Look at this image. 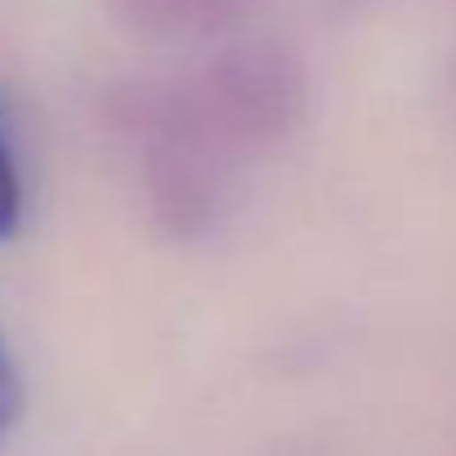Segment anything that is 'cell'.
Returning <instances> with one entry per match:
<instances>
[{"label": "cell", "mask_w": 456, "mask_h": 456, "mask_svg": "<svg viewBox=\"0 0 456 456\" xmlns=\"http://www.w3.org/2000/svg\"><path fill=\"white\" fill-rule=\"evenodd\" d=\"M28 215V183H23V161H19V143L10 130V117L0 108V242L19 238Z\"/></svg>", "instance_id": "2"}, {"label": "cell", "mask_w": 456, "mask_h": 456, "mask_svg": "<svg viewBox=\"0 0 456 456\" xmlns=\"http://www.w3.org/2000/svg\"><path fill=\"white\" fill-rule=\"evenodd\" d=\"M14 420H19V371H14L5 345H0V447H5Z\"/></svg>", "instance_id": "3"}, {"label": "cell", "mask_w": 456, "mask_h": 456, "mask_svg": "<svg viewBox=\"0 0 456 456\" xmlns=\"http://www.w3.org/2000/svg\"><path fill=\"white\" fill-rule=\"evenodd\" d=\"M238 5L242 0H108L117 23H126L139 37H157V41L210 37L238 19Z\"/></svg>", "instance_id": "1"}]
</instances>
